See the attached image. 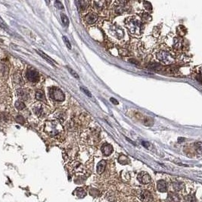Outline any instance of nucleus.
I'll return each mask as SVG.
<instances>
[{"label":"nucleus","instance_id":"72a5a7b5","mask_svg":"<svg viewBox=\"0 0 202 202\" xmlns=\"http://www.w3.org/2000/svg\"><path fill=\"white\" fill-rule=\"evenodd\" d=\"M80 89H81V90H82L83 92V93H84L85 94H86V95H88L89 97H90V98L92 97V94H91L90 92H89V91L88 89H87L84 88V87H80Z\"/></svg>","mask_w":202,"mask_h":202},{"label":"nucleus","instance_id":"c85d7f7f","mask_svg":"<svg viewBox=\"0 0 202 202\" xmlns=\"http://www.w3.org/2000/svg\"><path fill=\"white\" fill-rule=\"evenodd\" d=\"M141 18H142V21H148V19H149V21H151V19H152V17L150 16L149 15H148V13H143L142 14V17H141Z\"/></svg>","mask_w":202,"mask_h":202},{"label":"nucleus","instance_id":"6e6552de","mask_svg":"<svg viewBox=\"0 0 202 202\" xmlns=\"http://www.w3.org/2000/svg\"><path fill=\"white\" fill-rule=\"evenodd\" d=\"M83 136L85 137V139L88 142H94L99 139V132L96 129H88L83 133Z\"/></svg>","mask_w":202,"mask_h":202},{"label":"nucleus","instance_id":"9d476101","mask_svg":"<svg viewBox=\"0 0 202 202\" xmlns=\"http://www.w3.org/2000/svg\"><path fill=\"white\" fill-rule=\"evenodd\" d=\"M98 18H99L98 14L96 12L91 11V12H89L88 14L86 15L84 17V21L85 23L89 24V25H92V24H94L98 21Z\"/></svg>","mask_w":202,"mask_h":202},{"label":"nucleus","instance_id":"f8f14e48","mask_svg":"<svg viewBox=\"0 0 202 202\" xmlns=\"http://www.w3.org/2000/svg\"><path fill=\"white\" fill-rule=\"evenodd\" d=\"M138 197L142 202H152L153 201L152 195L148 191H142Z\"/></svg>","mask_w":202,"mask_h":202},{"label":"nucleus","instance_id":"2eb2a0df","mask_svg":"<svg viewBox=\"0 0 202 202\" xmlns=\"http://www.w3.org/2000/svg\"><path fill=\"white\" fill-rule=\"evenodd\" d=\"M101 152L105 156H109L113 152V147L108 143H105L101 146Z\"/></svg>","mask_w":202,"mask_h":202},{"label":"nucleus","instance_id":"1a4fd4ad","mask_svg":"<svg viewBox=\"0 0 202 202\" xmlns=\"http://www.w3.org/2000/svg\"><path fill=\"white\" fill-rule=\"evenodd\" d=\"M25 78L30 83H37L40 80V74L34 69L28 68L25 73Z\"/></svg>","mask_w":202,"mask_h":202},{"label":"nucleus","instance_id":"a211bd4d","mask_svg":"<svg viewBox=\"0 0 202 202\" xmlns=\"http://www.w3.org/2000/svg\"><path fill=\"white\" fill-rule=\"evenodd\" d=\"M158 191H160L161 192H165L167 190V186H166V183L164 180H160L158 182Z\"/></svg>","mask_w":202,"mask_h":202},{"label":"nucleus","instance_id":"ddd939ff","mask_svg":"<svg viewBox=\"0 0 202 202\" xmlns=\"http://www.w3.org/2000/svg\"><path fill=\"white\" fill-rule=\"evenodd\" d=\"M17 97H19L21 100H23V101H27L30 98L29 92L26 89H20L17 91Z\"/></svg>","mask_w":202,"mask_h":202},{"label":"nucleus","instance_id":"20e7f679","mask_svg":"<svg viewBox=\"0 0 202 202\" xmlns=\"http://www.w3.org/2000/svg\"><path fill=\"white\" fill-rule=\"evenodd\" d=\"M165 43L168 47L175 50H179L183 48V41L178 36L170 34L165 39Z\"/></svg>","mask_w":202,"mask_h":202},{"label":"nucleus","instance_id":"2f4dec72","mask_svg":"<svg viewBox=\"0 0 202 202\" xmlns=\"http://www.w3.org/2000/svg\"><path fill=\"white\" fill-rule=\"evenodd\" d=\"M63 40H64V43H65L66 46H67V48H69V49H71V45H70V43L69 40L67 38V36H63Z\"/></svg>","mask_w":202,"mask_h":202},{"label":"nucleus","instance_id":"4468645a","mask_svg":"<svg viewBox=\"0 0 202 202\" xmlns=\"http://www.w3.org/2000/svg\"><path fill=\"white\" fill-rule=\"evenodd\" d=\"M138 179L140 183L142 184H148L151 182V177L148 173L142 172V173H139L138 176Z\"/></svg>","mask_w":202,"mask_h":202},{"label":"nucleus","instance_id":"cd10ccee","mask_svg":"<svg viewBox=\"0 0 202 202\" xmlns=\"http://www.w3.org/2000/svg\"><path fill=\"white\" fill-rule=\"evenodd\" d=\"M173 186L175 190L179 191V190H181L183 188V184L182 183H173Z\"/></svg>","mask_w":202,"mask_h":202},{"label":"nucleus","instance_id":"393cba45","mask_svg":"<svg viewBox=\"0 0 202 202\" xmlns=\"http://www.w3.org/2000/svg\"><path fill=\"white\" fill-rule=\"evenodd\" d=\"M61 21H62V22H63L64 23V25L65 26V27H67V26L69 25V20H68L67 17L64 14H61Z\"/></svg>","mask_w":202,"mask_h":202},{"label":"nucleus","instance_id":"dca6fc26","mask_svg":"<svg viewBox=\"0 0 202 202\" xmlns=\"http://www.w3.org/2000/svg\"><path fill=\"white\" fill-rule=\"evenodd\" d=\"M107 3V2H106V1H94L93 2V5H94V8L97 11H100L103 10L105 8Z\"/></svg>","mask_w":202,"mask_h":202},{"label":"nucleus","instance_id":"5701e85b","mask_svg":"<svg viewBox=\"0 0 202 202\" xmlns=\"http://www.w3.org/2000/svg\"><path fill=\"white\" fill-rule=\"evenodd\" d=\"M168 199L170 202H179V200H180L179 196L176 195V194H170Z\"/></svg>","mask_w":202,"mask_h":202},{"label":"nucleus","instance_id":"f257e3e1","mask_svg":"<svg viewBox=\"0 0 202 202\" xmlns=\"http://www.w3.org/2000/svg\"><path fill=\"white\" fill-rule=\"evenodd\" d=\"M106 36L114 42H121L124 40L125 33L121 27L116 23L106 22L103 26Z\"/></svg>","mask_w":202,"mask_h":202},{"label":"nucleus","instance_id":"473e14b6","mask_svg":"<svg viewBox=\"0 0 202 202\" xmlns=\"http://www.w3.org/2000/svg\"><path fill=\"white\" fill-rule=\"evenodd\" d=\"M16 119V121H17V123H21V124H23V123H24V121H25V120H24V118H23V116L21 115H18L17 116V117L15 118Z\"/></svg>","mask_w":202,"mask_h":202},{"label":"nucleus","instance_id":"39448f33","mask_svg":"<svg viewBox=\"0 0 202 202\" xmlns=\"http://www.w3.org/2000/svg\"><path fill=\"white\" fill-rule=\"evenodd\" d=\"M156 57L158 61L164 64H171L175 61V58L168 51L161 49L156 54Z\"/></svg>","mask_w":202,"mask_h":202},{"label":"nucleus","instance_id":"7ed1b4c3","mask_svg":"<svg viewBox=\"0 0 202 202\" xmlns=\"http://www.w3.org/2000/svg\"><path fill=\"white\" fill-rule=\"evenodd\" d=\"M43 131L49 136L58 138L63 135L64 128L58 120H48L43 125Z\"/></svg>","mask_w":202,"mask_h":202},{"label":"nucleus","instance_id":"f03ea898","mask_svg":"<svg viewBox=\"0 0 202 202\" xmlns=\"http://www.w3.org/2000/svg\"><path fill=\"white\" fill-rule=\"evenodd\" d=\"M125 25L131 36L140 37L143 32V24L141 18L138 16H130L125 20Z\"/></svg>","mask_w":202,"mask_h":202},{"label":"nucleus","instance_id":"a878e982","mask_svg":"<svg viewBox=\"0 0 202 202\" xmlns=\"http://www.w3.org/2000/svg\"><path fill=\"white\" fill-rule=\"evenodd\" d=\"M15 107H16V108H17V110L21 111V110H23V108L25 107V105H24V103H23V101H16V103H15Z\"/></svg>","mask_w":202,"mask_h":202},{"label":"nucleus","instance_id":"f3484780","mask_svg":"<svg viewBox=\"0 0 202 202\" xmlns=\"http://www.w3.org/2000/svg\"><path fill=\"white\" fill-rule=\"evenodd\" d=\"M89 2L87 1H77L76 4L77 5V9L80 11H83L88 8V5Z\"/></svg>","mask_w":202,"mask_h":202},{"label":"nucleus","instance_id":"aec40b11","mask_svg":"<svg viewBox=\"0 0 202 202\" xmlns=\"http://www.w3.org/2000/svg\"><path fill=\"white\" fill-rule=\"evenodd\" d=\"M105 166H106V162L105 160H101L100 162L99 163L98 166H97V173L99 174H101L105 171Z\"/></svg>","mask_w":202,"mask_h":202},{"label":"nucleus","instance_id":"4be33fe9","mask_svg":"<svg viewBox=\"0 0 202 202\" xmlns=\"http://www.w3.org/2000/svg\"><path fill=\"white\" fill-rule=\"evenodd\" d=\"M36 52H38L39 54H40V56H42V57L43 58H44L45 60H46V61H48V63L51 64H52V65H53V66L55 65V64H54V61H53L52 59L51 58H49L48 56H47V55H46L45 53H43L42 52H41V51H36Z\"/></svg>","mask_w":202,"mask_h":202},{"label":"nucleus","instance_id":"423d86ee","mask_svg":"<svg viewBox=\"0 0 202 202\" xmlns=\"http://www.w3.org/2000/svg\"><path fill=\"white\" fill-rule=\"evenodd\" d=\"M32 111L39 117H44L48 114V107L42 103H35L32 106Z\"/></svg>","mask_w":202,"mask_h":202},{"label":"nucleus","instance_id":"c9c22d12","mask_svg":"<svg viewBox=\"0 0 202 202\" xmlns=\"http://www.w3.org/2000/svg\"><path fill=\"white\" fill-rule=\"evenodd\" d=\"M110 101H112L113 102V104L114 105H118L119 104V102H118V101H117L115 99H114V98H111V99H110Z\"/></svg>","mask_w":202,"mask_h":202},{"label":"nucleus","instance_id":"7c9ffc66","mask_svg":"<svg viewBox=\"0 0 202 202\" xmlns=\"http://www.w3.org/2000/svg\"><path fill=\"white\" fill-rule=\"evenodd\" d=\"M67 70H68V71L70 73V74H71L72 76L74 77H75V78H77V79H79V76H78V74H77L76 72L74 71V70H72L70 67H67Z\"/></svg>","mask_w":202,"mask_h":202},{"label":"nucleus","instance_id":"e433bc0d","mask_svg":"<svg viewBox=\"0 0 202 202\" xmlns=\"http://www.w3.org/2000/svg\"><path fill=\"white\" fill-rule=\"evenodd\" d=\"M142 145H143L145 148H148L149 147L150 144L148 143V142H142Z\"/></svg>","mask_w":202,"mask_h":202},{"label":"nucleus","instance_id":"b1692460","mask_svg":"<svg viewBox=\"0 0 202 202\" xmlns=\"http://www.w3.org/2000/svg\"><path fill=\"white\" fill-rule=\"evenodd\" d=\"M118 161H119L120 164H123V165H124V164H129V162H130L128 158L125 155L120 156V157H119V159H118Z\"/></svg>","mask_w":202,"mask_h":202},{"label":"nucleus","instance_id":"412c9836","mask_svg":"<svg viewBox=\"0 0 202 202\" xmlns=\"http://www.w3.org/2000/svg\"><path fill=\"white\" fill-rule=\"evenodd\" d=\"M36 99L39 101H46V97H45V94L43 93L42 90H39L36 91Z\"/></svg>","mask_w":202,"mask_h":202},{"label":"nucleus","instance_id":"6ab92c4d","mask_svg":"<svg viewBox=\"0 0 202 202\" xmlns=\"http://www.w3.org/2000/svg\"><path fill=\"white\" fill-rule=\"evenodd\" d=\"M176 33L177 36L183 37V36H185V34H187V30H186V28L184 26L179 25L176 28Z\"/></svg>","mask_w":202,"mask_h":202},{"label":"nucleus","instance_id":"bb28decb","mask_svg":"<svg viewBox=\"0 0 202 202\" xmlns=\"http://www.w3.org/2000/svg\"><path fill=\"white\" fill-rule=\"evenodd\" d=\"M142 3H143L144 8H145V9H146V10L148 11H152V4H151L150 2H143Z\"/></svg>","mask_w":202,"mask_h":202},{"label":"nucleus","instance_id":"c756f323","mask_svg":"<svg viewBox=\"0 0 202 202\" xmlns=\"http://www.w3.org/2000/svg\"><path fill=\"white\" fill-rule=\"evenodd\" d=\"M76 194L79 197H84L85 195H86V192L83 190V189H77Z\"/></svg>","mask_w":202,"mask_h":202},{"label":"nucleus","instance_id":"f704fd0d","mask_svg":"<svg viewBox=\"0 0 202 202\" xmlns=\"http://www.w3.org/2000/svg\"><path fill=\"white\" fill-rule=\"evenodd\" d=\"M55 5H56V7H57L58 9H64L63 5H62V3H61V2H59V1H56V2H55Z\"/></svg>","mask_w":202,"mask_h":202},{"label":"nucleus","instance_id":"0eeeda50","mask_svg":"<svg viewBox=\"0 0 202 202\" xmlns=\"http://www.w3.org/2000/svg\"><path fill=\"white\" fill-rule=\"evenodd\" d=\"M49 96L52 99H53L54 101H63L65 99L64 94L58 87H52L49 89Z\"/></svg>","mask_w":202,"mask_h":202},{"label":"nucleus","instance_id":"9b49d317","mask_svg":"<svg viewBox=\"0 0 202 202\" xmlns=\"http://www.w3.org/2000/svg\"><path fill=\"white\" fill-rule=\"evenodd\" d=\"M115 5H114V11L117 14L120 15V14H123L126 11V4L127 2H121V1H118V2H115Z\"/></svg>","mask_w":202,"mask_h":202}]
</instances>
